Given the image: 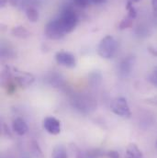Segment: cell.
<instances>
[{
  "mask_svg": "<svg viewBox=\"0 0 157 158\" xmlns=\"http://www.w3.org/2000/svg\"><path fill=\"white\" fill-rule=\"evenodd\" d=\"M118 49V42L114 37L108 35L101 40L97 47V53L101 58L110 59L112 58Z\"/></svg>",
  "mask_w": 157,
  "mask_h": 158,
  "instance_id": "obj_1",
  "label": "cell"
},
{
  "mask_svg": "<svg viewBox=\"0 0 157 158\" xmlns=\"http://www.w3.org/2000/svg\"><path fill=\"white\" fill-rule=\"evenodd\" d=\"M59 20L64 31L66 33H70L76 29L77 22H78V17L73 8L68 7L63 11L61 17L59 18Z\"/></svg>",
  "mask_w": 157,
  "mask_h": 158,
  "instance_id": "obj_2",
  "label": "cell"
},
{
  "mask_svg": "<svg viewBox=\"0 0 157 158\" xmlns=\"http://www.w3.org/2000/svg\"><path fill=\"white\" fill-rule=\"evenodd\" d=\"M110 110L114 114L122 118H130L131 116V111L128 101L123 97H117L111 101Z\"/></svg>",
  "mask_w": 157,
  "mask_h": 158,
  "instance_id": "obj_3",
  "label": "cell"
},
{
  "mask_svg": "<svg viewBox=\"0 0 157 158\" xmlns=\"http://www.w3.org/2000/svg\"><path fill=\"white\" fill-rule=\"evenodd\" d=\"M44 33L46 37L50 40H60L66 34L59 19L48 22L45 26Z\"/></svg>",
  "mask_w": 157,
  "mask_h": 158,
  "instance_id": "obj_4",
  "label": "cell"
},
{
  "mask_svg": "<svg viewBox=\"0 0 157 158\" xmlns=\"http://www.w3.org/2000/svg\"><path fill=\"white\" fill-rule=\"evenodd\" d=\"M9 68H10L11 77L14 78L13 80L16 82L18 85H19L22 88H26L30 86L35 80L33 75H31V73L20 71L15 67H9Z\"/></svg>",
  "mask_w": 157,
  "mask_h": 158,
  "instance_id": "obj_5",
  "label": "cell"
},
{
  "mask_svg": "<svg viewBox=\"0 0 157 158\" xmlns=\"http://www.w3.org/2000/svg\"><path fill=\"white\" fill-rule=\"evenodd\" d=\"M55 60L58 64L68 68H73L76 64V57L68 52H58L55 54Z\"/></svg>",
  "mask_w": 157,
  "mask_h": 158,
  "instance_id": "obj_6",
  "label": "cell"
},
{
  "mask_svg": "<svg viewBox=\"0 0 157 158\" xmlns=\"http://www.w3.org/2000/svg\"><path fill=\"white\" fill-rule=\"evenodd\" d=\"M45 131L52 135H57L61 132V122L54 117H47L43 121Z\"/></svg>",
  "mask_w": 157,
  "mask_h": 158,
  "instance_id": "obj_7",
  "label": "cell"
},
{
  "mask_svg": "<svg viewBox=\"0 0 157 158\" xmlns=\"http://www.w3.org/2000/svg\"><path fill=\"white\" fill-rule=\"evenodd\" d=\"M12 128H13V131L19 136L25 135L29 130V127H28L26 121L21 118H16L13 120Z\"/></svg>",
  "mask_w": 157,
  "mask_h": 158,
  "instance_id": "obj_8",
  "label": "cell"
},
{
  "mask_svg": "<svg viewBox=\"0 0 157 158\" xmlns=\"http://www.w3.org/2000/svg\"><path fill=\"white\" fill-rule=\"evenodd\" d=\"M133 64H134V58H132V57L125 58L119 64V73L122 76L127 77L130 73Z\"/></svg>",
  "mask_w": 157,
  "mask_h": 158,
  "instance_id": "obj_9",
  "label": "cell"
},
{
  "mask_svg": "<svg viewBox=\"0 0 157 158\" xmlns=\"http://www.w3.org/2000/svg\"><path fill=\"white\" fill-rule=\"evenodd\" d=\"M125 158H143V153L135 143H130L126 149Z\"/></svg>",
  "mask_w": 157,
  "mask_h": 158,
  "instance_id": "obj_10",
  "label": "cell"
},
{
  "mask_svg": "<svg viewBox=\"0 0 157 158\" xmlns=\"http://www.w3.org/2000/svg\"><path fill=\"white\" fill-rule=\"evenodd\" d=\"M11 34L14 37L19 38V39H27L31 36V32L23 26H16L12 29Z\"/></svg>",
  "mask_w": 157,
  "mask_h": 158,
  "instance_id": "obj_11",
  "label": "cell"
},
{
  "mask_svg": "<svg viewBox=\"0 0 157 158\" xmlns=\"http://www.w3.org/2000/svg\"><path fill=\"white\" fill-rule=\"evenodd\" d=\"M52 158H68L66 148L62 144L56 145L52 150Z\"/></svg>",
  "mask_w": 157,
  "mask_h": 158,
  "instance_id": "obj_12",
  "label": "cell"
},
{
  "mask_svg": "<svg viewBox=\"0 0 157 158\" xmlns=\"http://www.w3.org/2000/svg\"><path fill=\"white\" fill-rule=\"evenodd\" d=\"M26 16L28 18V19L32 22V23H35L38 21L39 19V12L38 10L33 7V6H29L27 9H26Z\"/></svg>",
  "mask_w": 157,
  "mask_h": 158,
  "instance_id": "obj_13",
  "label": "cell"
},
{
  "mask_svg": "<svg viewBox=\"0 0 157 158\" xmlns=\"http://www.w3.org/2000/svg\"><path fill=\"white\" fill-rule=\"evenodd\" d=\"M133 19H132V18H130V16L127 15V17L124 18L121 20V22L119 23V26H118L119 30H125V29H128V28L131 27V25L133 23Z\"/></svg>",
  "mask_w": 157,
  "mask_h": 158,
  "instance_id": "obj_14",
  "label": "cell"
},
{
  "mask_svg": "<svg viewBox=\"0 0 157 158\" xmlns=\"http://www.w3.org/2000/svg\"><path fill=\"white\" fill-rule=\"evenodd\" d=\"M31 150H32V153H33V155L35 156V157L44 158L43 154H42V152H41V150H40V148H39V144H38L37 142L33 141V142L31 143Z\"/></svg>",
  "mask_w": 157,
  "mask_h": 158,
  "instance_id": "obj_15",
  "label": "cell"
},
{
  "mask_svg": "<svg viewBox=\"0 0 157 158\" xmlns=\"http://www.w3.org/2000/svg\"><path fill=\"white\" fill-rule=\"evenodd\" d=\"M101 76H100V74H98V73H92V74H90V77H89V82H90V84L92 85H99V83H97V80L98 81H101Z\"/></svg>",
  "mask_w": 157,
  "mask_h": 158,
  "instance_id": "obj_16",
  "label": "cell"
},
{
  "mask_svg": "<svg viewBox=\"0 0 157 158\" xmlns=\"http://www.w3.org/2000/svg\"><path fill=\"white\" fill-rule=\"evenodd\" d=\"M149 80H150V82H151L154 85L157 86V66L154 68L152 74H151L150 77H149Z\"/></svg>",
  "mask_w": 157,
  "mask_h": 158,
  "instance_id": "obj_17",
  "label": "cell"
},
{
  "mask_svg": "<svg viewBox=\"0 0 157 158\" xmlns=\"http://www.w3.org/2000/svg\"><path fill=\"white\" fill-rule=\"evenodd\" d=\"M144 102L149 104V105L157 107V96H154V97H151V98H148L144 99Z\"/></svg>",
  "mask_w": 157,
  "mask_h": 158,
  "instance_id": "obj_18",
  "label": "cell"
},
{
  "mask_svg": "<svg viewBox=\"0 0 157 158\" xmlns=\"http://www.w3.org/2000/svg\"><path fill=\"white\" fill-rule=\"evenodd\" d=\"M100 156V154L98 153V150H92L86 153L85 157L86 158H97Z\"/></svg>",
  "mask_w": 157,
  "mask_h": 158,
  "instance_id": "obj_19",
  "label": "cell"
},
{
  "mask_svg": "<svg viewBox=\"0 0 157 158\" xmlns=\"http://www.w3.org/2000/svg\"><path fill=\"white\" fill-rule=\"evenodd\" d=\"M91 0H74L75 4L81 7H85L89 5Z\"/></svg>",
  "mask_w": 157,
  "mask_h": 158,
  "instance_id": "obj_20",
  "label": "cell"
},
{
  "mask_svg": "<svg viewBox=\"0 0 157 158\" xmlns=\"http://www.w3.org/2000/svg\"><path fill=\"white\" fill-rule=\"evenodd\" d=\"M107 155H108V156L109 158H120L118 153L117 151H115V150H110V151H109Z\"/></svg>",
  "mask_w": 157,
  "mask_h": 158,
  "instance_id": "obj_21",
  "label": "cell"
},
{
  "mask_svg": "<svg viewBox=\"0 0 157 158\" xmlns=\"http://www.w3.org/2000/svg\"><path fill=\"white\" fill-rule=\"evenodd\" d=\"M152 6H153L155 15L157 17V0H152Z\"/></svg>",
  "mask_w": 157,
  "mask_h": 158,
  "instance_id": "obj_22",
  "label": "cell"
},
{
  "mask_svg": "<svg viewBox=\"0 0 157 158\" xmlns=\"http://www.w3.org/2000/svg\"><path fill=\"white\" fill-rule=\"evenodd\" d=\"M19 0H8V3L12 6H16L19 4Z\"/></svg>",
  "mask_w": 157,
  "mask_h": 158,
  "instance_id": "obj_23",
  "label": "cell"
},
{
  "mask_svg": "<svg viewBox=\"0 0 157 158\" xmlns=\"http://www.w3.org/2000/svg\"><path fill=\"white\" fill-rule=\"evenodd\" d=\"M7 3H8V0H0V6L4 7V6H6V5Z\"/></svg>",
  "mask_w": 157,
  "mask_h": 158,
  "instance_id": "obj_24",
  "label": "cell"
},
{
  "mask_svg": "<svg viewBox=\"0 0 157 158\" xmlns=\"http://www.w3.org/2000/svg\"><path fill=\"white\" fill-rule=\"evenodd\" d=\"M91 2H93L94 4H103L106 2V0H91Z\"/></svg>",
  "mask_w": 157,
  "mask_h": 158,
  "instance_id": "obj_25",
  "label": "cell"
},
{
  "mask_svg": "<svg viewBox=\"0 0 157 158\" xmlns=\"http://www.w3.org/2000/svg\"><path fill=\"white\" fill-rule=\"evenodd\" d=\"M76 158H86L85 155H83L82 153H78L77 156H76Z\"/></svg>",
  "mask_w": 157,
  "mask_h": 158,
  "instance_id": "obj_26",
  "label": "cell"
},
{
  "mask_svg": "<svg viewBox=\"0 0 157 158\" xmlns=\"http://www.w3.org/2000/svg\"><path fill=\"white\" fill-rule=\"evenodd\" d=\"M131 2H139V1H141V0H130Z\"/></svg>",
  "mask_w": 157,
  "mask_h": 158,
  "instance_id": "obj_27",
  "label": "cell"
}]
</instances>
